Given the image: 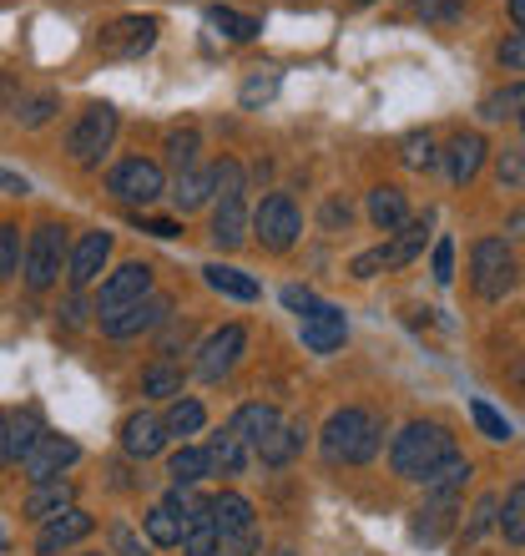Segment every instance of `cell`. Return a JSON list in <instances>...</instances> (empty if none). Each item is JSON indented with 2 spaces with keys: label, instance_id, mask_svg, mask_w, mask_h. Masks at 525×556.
Instances as JSON below:
<instances>
[{
  "label": "cell",
  "instance_id": "obj_1",
  "mask_svg": "<svg viewBox=\"0 0 525 556\" xmlns=\"http://www.w3.org/2000/svg\"><path fill=\"white\" fill-rule=\"evenodd\" d=\"M450 455H454V435L445 430V425L414 420V425H405V430L394 435L389 466H394V476H405V481H430Z\"/></svg>",
  "mask_w": 525,
  "mask_h": 556
},
{
  "label": "cell",
  "instance_id": "obj_2",
  "mask_svg": "<svg viewBox=\"0 0 525 556\" xmlns=\"http://www.w3.org/2000/svg\"><path fill=\"white\" fill-rule=\"evenodd\" d=\"M380 445H384V425L369 410H338L323 425V460H334V466H364V460L380 455Z\"/></svg>",
  "mask_w": 525,
  "mask_h": 556
},
{
  "label": "cell",
  "instance_id": "obj_3",
  "mask_svg": "<svg viewBox=\"0 0 525 556\" xmlns=\"http://www.w3.org/2000/svg\"><path fill=\"white\" fill-rule=\"evenodd\" d=\"M470 283L481 299H505V289L515 283V253L505 238H481L470 253Z\"/></svg>",
  "mask_w": 525,
  "mask_h": 556
},
{
  "label": "cell",
  "instance_id": "obj_4",
  "mask_svg": "<svg viewBox=\"0 0 525 556\" xmlns=\"http://www.w3.org/2000/svg\"><path fill=\"white\" fill-rule=\"evenodd\" d=\"M253 233H258V243L268 253H289L293 243H298L304 218H298V207H293L289 192H268V198H262L258 213H253Z\"/></svg>",
  "mask_w": 525,
  "mask_h": 556
},
{
  "label": "cell",
  "instance_id": "obj_5",
  "mask_svg": "<svg viewBox=\"0 0 525 556\" xmlns=\"http://www.w3.org/2000/svg\"><path fill=\"white\" fill-rule=\"evenodd\" d=\"M112 137H117V106L91 102L87 112L76 117L72 137H66V152H72L81 167H97V162H102V152L112 147Z\"/></svg>",
  "mask_w": 525,
  "mask_h": 556
},
{
  "label": "cell",
  "instance_id": "obj_6",
  "mask_svg": "<svg viewBox=\"0 0 525 556\" xmlns=\"http://www.w3.org/2000/svg\"><path fill=\"white\" fill-rule=\"evenodd\" d=\"M106 192H112V198H121V203L146 207V203H157L162 192H167V177H162L157 162L127 157V162H117V167H112V177H106Z\"/></svg>",
  "mask_w": 525,
  "mask_h": 556
},
{
  "label": "cell",
  "instance_id": "obj_7",
  "mask_svg": "<svg viewBox=\"0 0 525 556\" xmlns=\"http://www.w3.org/2000/svg\"><path fill=\"white\" fill-rule=\"evenodd\" d=\"M61 264H72V258H66V238H61L56 223H41L26 243V283L36 293H46L61 278Z\"/></svg>",
  "mask_w": 525,
  "mask_h": 556
},
{
  "label": "cell",
  "instance_id": "obj_8",
  "mask_svg": "<svg viewBox=\"0 0 525 556\" xmlns=\"http://www.w3.org/2000/svg\"><path fill=\"white\" fill-rule=\"evenodd\" d=\"M243 350H248V329L243 324H222L218 334H207L203 350H197V380L207 384L228 380L238 369V359H243Z\"/></svg>",
  "mask_w": 525,
  "mask_h": 556
},
{
  "label": "cell",
  "instance_id": "obj_9",
  "mask_svg": "<svg viewBox=\"0 0 525 556\" xmlns=\"http://www.w3.org/2000/svg\"><path fill=\"white\" fill-rule=\"evenodd\" d=\"M157 21L152 15H121V21H112V26L97 36V51L102 56H142V51H152L157 46Z\"/></svg>",
  "mask_w": 525,
  "mask_h": 556
},
{
  "label": "cell",
  "instance_id": "obj_10",
  "mask_svg": "<svg viewBox=\"0 0 525 556\" xmlns=\"http://www.w3.org/2000/svg\"><path fill=\"white\" fill-rule=\"evenodd\" d=\"M146 293H152V268L146 264H121L117 274L102 283V299H97V314L102 319H112V314H121V308L142 304Z\"/></svg>",
  "mask_w": 525,
  "mask_h": 556
},
{
  "label": "cell",
  "instance_id": "obj_11",
  "mask_svg": "<svg viewBox=\"0 0 525 556\" xmlns=\"http://www.w3.org/2000/svg\"><path fill=\"white\" fill-rule=\"evenodd\" d=\"M81 460V445L66 435H41L36 445H30V455L21 460V470L30 476V485H41V481H56L66 466H76Z\"/></svg>",
  "mask_w": 525,
  "mask_h": 556
},
{
  "label": "cell",
  "instance_id": "obj_12",
  "mask_svg": "<svg viewBox=\"0 0 525 556\" xmlns=\"http://www.w3.org/2000/svg\"><path fill=\"white\" fill-rule=\"evenodd\" d=\"M167 314H172V299L167 293H146L142 304L121 308V314H112V319H102L106 339H137L146 334V329H157V324H167Z\"/></svg>",
  "mask_w": 525,
  "mask_h": 556
},
{
  "label": "cell",
  "instance_id": "obj_13",
  "mask_svg": "<svg viewBox=\"0 0 525 556\" xmlns=\"http://www.w3.org/2000/svg\"><path fill=\"white\" fill-rule=\"evenodd\" d=\"M91 531H97V516H87L81 506H66L61 516H51V521H41V536H36V552L41 556H56L66 552V546L87 542Z\"/></svg>",
  "mask_w": 525,
  "mask_h": 556
},
{
  "label": "cell",
  "instance_id": "obj_14",
  "mask_svg": "<svg viewBox=\"0 0 525 556\" xmlns=\"http://www.w3.org/2000/svg\"><path fill=\"white\" fill-rule=\"evenodd\" d=\"M344 339H349V319H344V308L319 304L304 319V350L308 354H334V350H344Z\"/></svg>",
  "mask_w": 525,
  "mask_h": 556
},
{
  "label": "cell",
  "instance_id": "obj_15",
  "mask_svg": "<svg viewBox=\"0 0 525 556\" xmlns=\"http://www.w3.org/2000/svg\"><path fill=\"white\" fill-rule=\"evenodd\" d=\"M106 258H112V233H81V243L72 249V264H66L72 289H91L97 274L106 268Z\"/></svg>",
  "mask_w": 525,
  "mask_h": 556
},
{
  "label": "cell",
  "instance_id": "obj_16",
  "mask_svg": "<svg viewBox=\"0 0 525 556\" xmlns=\"http://www.w3.org/2000/svg\"><path fill=\"white\" fill-rule=\"evenodd\" d=\"M162 445H167V425H162V415H152V410L127 415V425H121V451H127L131 460H152Z\"/></svg>",
  "mask_w": 525,
  "mask_h": 556
},
{
  "label": "cell",
  "instance_id": "obj_17",
  "mask_svg": "<svg viewBox=\"0 0 525 556\" xmlns=\"http://www.w3.org/2000/svg\"><path fill=\"white\" fill-rule=\"evenodd\" d=\"M278 425H283V415H278L273 405H238L233 420H228V430H233L243 445H253V455H258V445L273 435Z\"/></svg>",
  "mask_w": 525,
  "mask_h": 556
},
{
  "label": "cell",
  "instance_id": "obj_18",
  "mask_svg": "<svg viewBox=\"0 0 525 556\" xmlns=\"http://www.w3.org/2000/svg\"><path fill=\"white\" fill-rule=\"evenodd\" d=\"M213 527H218V536H243V531H258L253 501L238 496V491H222V496H213Z\"/></svg>",
  "mask_w": 525,
  "mask_h": 556
},
{
  "label": "cell",
  "instance_id": "obj_19",
  "mask_svg": "<svg viewBox=\"0 0 525 556\" xmlns=\"http://www.w3.org/2000/svg\"><path fill=\"white\" fill-rule=\"evenodd\" d=\"M213 188H218V173H213V167H188V173H177L167 198H172L177 213H192V207H203L207 198H213Z\"/></svg>",
  "mask_w": 525,
  "mask_h": 556
},
{
  "label": "cell",
  "instance_id": "obj_20",
  "mask_svg": "<svg viewBox=\"0 0 525 556\" xmlns=\"http://www.w3.org/2000/svg\"><path fill=\"white\" fill-rule=\"evenodd\" d=\"M253 218H248V207H243V198H222L218 213H213V243L218 249H238L243 238H248Z\"/></svg>",
  "mask_w": 525,
  "mask_h": 556
},
{
  "label": "cell",
  "instance_id": "obj_21",
  "mask_svg": "<svg viewBox=\"0 0 525 556\" xmlns=\"http://www.w3.org/2000/svg\"><path fill=\"white\" fill-rule=\"evenodd\" d=\"M445 162H450V182L465 188L470 177L481 173V162H485V137L481 132H460L450 142V152H445Z\"/></svg>",
  "mask_w": 525,
  "mask_h": 556
},
{
  "label": "cell",
  "instance_id": "obj_22",
  "mask_svg": "<svg viewBox=\"0 0 525 556\" xmlns=\"http://www.w3.org/2000/svg\"><path fill=\"white\" fill-rule=\"evenodd\" d=\"M369 218H374V228H380V233H399V228L409 223L405 192L389 188V182H384V188H374V192H369Z\"/></svg>",
  "mask_w": 525,
  "mask_h": 556
},
{
  "label": "cell",
  "instance_id": "obj_23",
  "mask_svg": "<svg viewBox=\"0 0 525 556\" xmlns=\"http://www.w3.org/2000/svg\"><path fill=\"white\" fill-rule=\"evenodd\" d=\"M76 496V485L72 481H41V485H30V496H26V516H36V521H51V516H61L66 506H72Z\"/></svg>",
  "mask_w": 525,
  "mask_h": 556
},
{
  "label": "cell",
  "instance_id": "obj_24",
  "mask_svg": "<svg viewBox=\"0 0 525 556\" xmlns=\"http://www.w3.org/2000/svg\"><path fill=\"white\" fill-rule=\"evenodd\" d=\"M203 278H207V289L213 293H222V299H243V304H253V299L262 293L258 278L243 274V268H228V264H207Z\"/></svg>",
  "mask_w": 525,
  "mask_h": 556
},
{
  "label": "cell",
  "instance_id": "obj_25",
  "mask_svg": "<svg viewBox=\"0 0 525 556\" xmlns=\"http://www.w3.org/2000/svg\"><path fill=\"white\" fill-rule=\"evenodd\" d=\"M167 476H172V485H197V481H207V476H218V470H213V451H207V445H182V451L167 460Z\"/></svg>",
  "mask_w": 525,
  "mask_h": 556
},
{
  "label": "cell",
  "instance_id": "obj_26",
  "mask_svg": "<svg viewBox=\"0 0 525 556\" xmlns=\"http://www.w3.org/2000/svg\"><path fill=\"white\" fill-rule=\"evenodd\" d=\"M207 451H213V470H218V476H243V470H248V460H258V455H253V445H243L233 430H218Z\"/></svg>",
  "mask_w": 525,
  "mask_h": 556
},
{
  "label": "cell",
  "instance_id": "obj_27",
  "mask_svg": "<svg viewBox=\"0 0 525 556\" xmlns=\"http://www.w3.org/2000/svg\"><path fill=\"white\" fill-rule=\"evenodd\" d=\"M146 542L152 546H182L188 542V516H177L167 501L146 511Z\"/></svg>",
  "mask_w": 525,
  "mask_h": 556
},
{
  "label": "cell",
  "instance_id": "obj_28",
  "mask_svg": "<svg viewBox=\"0 0 525 556\" xmlns=\"http://www.w3.org/2000/svg\"><path fill=\"white\" fill-rule=\"evenodd\" d=\"M304 435H308L304 425H278L273 435L258 445V460L262 466H289L293 455H298V445H304Z\"/></svg>",
  "mask_w": 525,
  "mask_h": 556
},
{
  "label": "cell",
  "instance_id": "obj_29",
  "mask_svg": "<svg viewBox=\"0 0 525 556\" xmlns=\"http://www.w3.org/2000/svg\"><path fill=\"white\" fill-rule=\"evenodd\" d=\"M162 425H167V435H177V440H182V435H197V430L207 425V410L192 395H182V400H172V405H167Z\"/></svg>",
  "mask_w": 525,
  "mask_h": 556
},
{
  "label": "cell",
  "instance_id": "obj_30",
  "mask_svg": "<svg viewBox=\"0 0 525 556\" xmlns=\"http://www.w3.org/2000/svg\"><path fill=\"white\" fill-rule=\"evenodd\" d=\"M465 481H470V460H465V455H450V460H445V466L424 481V496H460V491H465Z\"/></svg>",
  "mask_w": 525,
  "mask_h": 556
},
{
  "label": "cell",
  "instance_id": "obj_31",
  "mask_svg": "<svg viewBox=\"0 0 525 556\" xmlns=\"http://www.w3.org/2000/svg\"><path fill=\"white\" fill-rule=\"evenodd\" d=\"M207 26L218 30V36H228V41H253V36L262 30V21L238 15V11H228V5H213V11H207Z\"/></svg>",
  "mask_w": 525,
  "mask_h": 556
},
{
  "label": "cell",
  "instance_id": "obj_32",
  "mask_svg": "<svg viewBox=\"0 0 525 556\" xmlns=\"http://www.w3.org/2000/svg\"><path fill=\"white\" fill-rule=\"evenodd\" d=\"M142 390L152 400H182V369L167 365V359H157V365L142 375Z\"/></svg>",
  "mask_w": 525,
  "mask_h": 556
},
{
  "label": "cell",
  "instance_id": "obj_33",
  "mask_svg": "<svg viewBox=\"0 0 525 556\" xmlns=\"http://www.w3.org/2000/svg\"><path fill=\"white\" fill-rule=\"evenodd\" d=\"M500 531L511 546H525V485H511V496L500 506Z\"/></svg>",
  "mask_w": 525,
  "mask_h": 556
},
{
  "label": "cell",
  "instance_id": "obj_34",
  "mask_svg": "<svg viewBox=\"0 0 525 556\" xmlns=\"http://www.w3.org/2000/svg\"><path fill=\"white\" fill-rule=\"evenodd\" d=\"M470 420L481 430L485 440H511V420L496 410V405H485V400H470Z\"/></svg>",
  "mask_w": 525,
  "mask_h": 556
},
{
  "label": "cell",
  "instance_id": "obj_35",
  "mask_svg": "<svg viewBox=\"0 0 525 556\" xmlns=\"http://www.w3.org/2000/svg\"><path fill=\"white\" fill-rule=\"evenodd\" d=\"M182 552L188 556H218L222 552V536H218V527H213V516H207V521H192Z\"/></svg>",
  "mask_w": 525,
  "mask_h": 556
},
{
  "label": "cell",
  "instance_id": "obj_36",
  "mask_svg": "<svg viewBox=\"0 0 525 556\" xmlns=\"http://www.w3.org/2000/svg\"><path fill=\"white\" fill-rule=\"evenodd\" d=\"M521 117L525 112V87H505V91H490L485 97V106H481V117H490V122H500V117Z\"/></svg>",
  "mask_w": 525,
  "mask_h": 556
},
{
  "label": "cell",
  "instance_id": "obj_37",
  "mask_svg": "<svg viewBox=\"0 0 525 556\" xmlns=\"http://www.w3.org/2000/svg\"><path fill=\"white\" fill-rule=\"evenodd\" d=\"M420 249H424V223H405V228H399V238L389 243V268H405Z\"/></svg>",
  "mask_w": 525,
  "mask_h": 556
},
{
  "label": "cell",
  "instance_id": "obj_38",
  "mask_svg": "<svg viewBox=\"0 0 525 556\" xmlns=\"http://www.w3.org/2000/svg\"><path fill=\"white\" fill-rule=\"evenodd\" d=\"M41 435H46V430L36 425V415H11V455H15V460H26L30 445H36Z\"/></svg>",
  "mask_w": 525,
  "mask_h": 556
},
{
  "label": "cell",
  "instance_id": "obj_39",
  "mask_svg": "<svg viewBox=\"0 0 525 556\" xmlns=\"http://www.w3.org/2000/svg\"><path fill=\"white\" fill-rule=\"evenodd\" d=\"M439 152H435V137L430 132H414L405 137V167H414V173H424V167H435Z\"/></svg>",
  "mask_w": 525,
  "mask_h": 556
},
{
  "label": "cell",
  "instance_id": "obj_40",
  "mask_svg": "<svg viewBox=\"0 0 525 556\" xmlns=\"http://www.w3.org/2000/svg\"><path fill=\"white\" fill-rule=\"evenodd\" d=\"M56 97L51 91H41V97H30V102H21L15 106V117H21V127H46V122L56 117Z\"/></svg>",
  "mask_w": 525,
  "mask_h": 556
},
{
  "label": "cell",
  "instance_id": "obj_41",
  "mask_svg": "<svg viewBox=\"0 0 525 556\" xmlns=\"http://www.w3.org/2000/svg\"><path fill=\"white\" fill-rule=\"evenodd\" d=\"M167 157H172L177 173H188L192 157H197V132H192V127H182V132H167Z\"/></svg>",
  "mask_w": 525,
  "mask_h": 556
},
{
  "label": "cell",
  "instance_id": "obj_42",
  "mask_svg": "<svg viewBox=\"0 0 525 556\" xmlns=\"http://www.w3.org/2000/svg\"><path fill=\"white\" fill-rule=\"evenodd\" d=\"M15 258H21V233L11 223H0V283L15 274Z\"/></svg>",
  "mask_w": 525,
  "mask_h": 556
},
{
  "label": "cell",
  "instance_id": "obj_43",
  "mask_svg": "<svg viewBox=\"0 0 525 556\" xmlns=\"http://www.w3.org/2000/svg\"><path fill=\"white\" fill-rule=\"evenodd\" d=\"M525 182V152L521 147H505L500 152V188H521Z\"/></svg>",
  "mask_w": 525,
  "mask_h": 556
},
{
  "label": "cell",
  "instance_id": "obj_44",
  "mask_svg": "<svg viewBox=\"0 0 525 556\" xmlns=\"http://www.w3.org/2000/svg\"><path fill=\"white\" fill-rule=\"evenodd\" d=\"M460 11H465V0H414V15L424 21H454Z\"/></svg>",
  "mask_w": 525,
  "mask_h": 556
},
{
  "label": "cell",
  "instance_id": "obj_45",
  "mask_svg": "<svg viewBox=\"0 0 525 556\" xmlns=\"http://www.w3.org/2000/svg\"><path fill=\"white\" fill-rule=\"evenodd\" d=\"M500 501L496 496H481V506H475V516H470V527H465V536H481V531H490L500 521Z\"/></svg>",
  "mask_w": 525,
  "mask_h": 556
},
{
  "label": "cell",
  "instance_id": "obj_46",
  "mask_svg": "<svg viewBox=\"0 0 525 556\" xmlns=\"http://www.w3.org/2000/svg\"><path fill=\"white\" fill-rule=\"evenodd\" d=\"M500 66H505V72H525V30H515V36L500 41Z\"/></svg>",
  "mask_w": 525,
  "mask_h": 556
},
{
  "label": "cell",
  "instance_id": "obj_47",
  "mask_svg": "<svg viewBox=\"0 0 525 556\" xmlns=\"http://www.w3.org/2000/svg\"><path fill=\"white\" fill-rule=\"evenodd\" d=\"M380 268H389V249H369V253H359V258L349 264V274H354V278H374Z\"/></svg>",
  "mask_w": 525,
  "mask_h": 556
},
{
  "label": "cell",
  "instance_id": "obj_48",
  "mask_svg": "<svg viewBox=\"0 0 525 556\" xmlns=\"http://www.w3.org/2000/svg\"><path fill=\"white\" fill-rule=\"evenodd\" d=\"M430 268H435L439 283H450V278H454V238H439V243H435V258H430Z\"/></svg>",
  "mask_w": 525,
  "mask_h": 556
},
{
  "label": "cell",
  "instance_id": "obj_49",
  "mask_svg": "<svg viewBox=\"0 0 525 556\" xmlns=\"http://www.w3.org/2000/svg\"><path fill=\"white\" fill-rule=\"evenodd\" d=\"M278 91V76H253L248 87H243V106H258V102H268Z\"/></svg>",
  "mask_w": 525,
  "mask_h": 556
},
{
  "label": "cell",
  "instance_id": "obj_50",
  "mask_svg": "<svg viewBox=\"0 0 525 556\" xmlns=\"http://www.w3.org/2000/svg\"><path fill=\"white\" fill-rule=\"evenodd\" d=\"M258 531H243V536H222V552L218 556H253L258 552Z\"/></svg>",
  "mask_w": 525,
  "mask_h": 556
},
{
  "label": "cell",
  "instance_id": "obj_51",
  "mask_svg": "<svg viewBox=\"0 0 525 556\" xmlns=\"http://www.w3.org/2000/svg\"><path fill=\"white\" fill-rule=\"evenodd\" d=\"M283 304H289L293 314H304V319H308V314L319 308V299H313L308 289H298V283H289V289H283Z\"/></svg>",
  "mask_w": 525,
  "mask_h": 556
},
{
  "label": "cell",
  "instance_id": "obj_52",
  "mask_svg": "<svg viewBox=\"0 0 525 556\" xmlns=\"http://www.w3.org/2000/svg\"><path fill=\"white\" fill-rule=\"evenodd\" d=\"M112 552L117 556H142V542H137L127 527H112Z\"/></svg>",
  "mask_w": 525,
  "mask_h": 556
},
{
  "label": "cell",
  "instance_id": "obj_53",
  "mask_svg": "<svg viewBox=\"0 0 525 556\" xmlns=\"http://www.w3.org/2000/svg\"><path fill=\"white\" fill-rule=\"evenodd\" d=\"M142 223V233H152V238H177L182 233V223H172V218H137Z\"/></svg>",
  "mask_w": 525,
  "mask_h": 556
},
{
  "label": "cell",
  "instance_id": "obj_54",
  "mask_svg": "<svg viewBox=\"0 0 525 556\" xmlns=\"http://www.w3.org/2000/svg\"><path fill=\"white\" fill-rule=\"evenodd\" d=\"M349 218H354V207H349V203H338V198H334L329 207H323V223H329V228H338V223L349 228Z\"/></svg>",
  "mask_w": 525,
  "mask_h": 556
},
{
  "label": "cell",
  "instance_id": "obj_55",
  "mask_svg": "<svg viewBox=\"0 0 525 556\" xmlns=\"http://www.w3.org/2000/svg\"><path fill=\"white\" fill-rule=\"evenodd\" d=\"M11 460H15V455H11V415L0 410V470L11 466Z\"/></svg>",
  "mask_w": 525,
  "mask_h": 556
},
{
  "label": "cell",
  "instance_id": "obj_56",
  "mask_svg": "<svg viewBox=\"0 0 525 556\" xmlns=\"http://www.w3.org/2000/svg\"><path fill=\"white\" fill-rule=\"evenodd\" d=\"M0 192H11V198H26L30 182H26V177H15V173H5V167H0Z\"/></svg>",
  "mask_w": 525,
  "mask_h": 556
},
{
  "label": "cell",
  "instance_id": "obj_57",
  "mask_svg": "<svg viewBox=\"0 0 525 556\" xmlns=\"http://www.w3.org/2000/svg\"><path fill=\"white\" fill-rule=\"evenodd\" d=\"M511 21L525 30V0H511Z\"/></svg>",
  "mask_w": 525,
  "mask_h": 556
},
{
  "label": "cell",
  "instance_id": "obj_58",
  "mask_svg": "<svg viewBox=\"0 0 525 556\" xmlns=\"http://www.w3.org/2000/svg\"><path fill=\"white\" fill-rule=\"evenodd\" d=\"M521 132H525V112H521Z\"/></svg>",
  "mask_w": 525,
  "mask_h": 556
},
{
  "label": "cell",
  "instance_id": "obj_59",
  "mask_svg": "<svg viewBox=\"0 0 525 556\" xmlns=\"http://www.w3.org/2000/svg\"><path fill=\"white\" fill-rule=\"evenodd\" d=\"M273 556H293V552H273Z\"/></svg>",
  "mask_w": 525,
  "mask_h": 556
},
{
  "label": "cell",
  "instance_id": "obj_60",
  "mask_svg": "<svg viewBox=\"0 0 525 556\" xmlns=\"http://www.w3.org/2000/svg\"><path fill=\"white\" fill-rule=\"evenodd\" d=\"M359 5H369V0H359Z\"/></svg>",
  "mask_w": 525,
  "mask_h": 556
}]
</instances>
